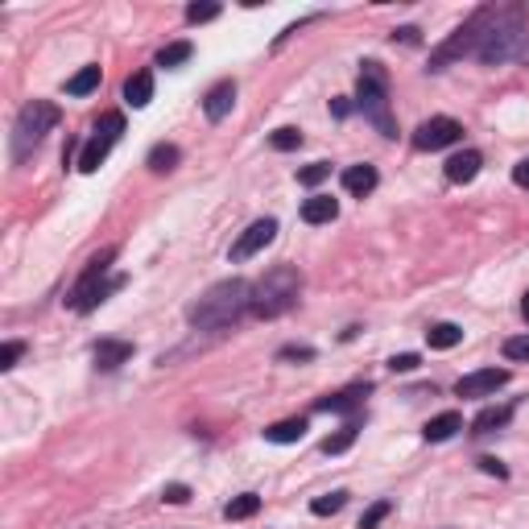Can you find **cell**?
Wrapping results in <instances>:
<instances>
[{
  "label": "cell",
  "mask_w": 529,
  "mask_h": 529,
  "mask_svg": "<svg viewBox=\"0 0 529 529\" xmlns=\"http://www.w3.org/2000/svg\"><path fill=\"white\" fill-rule=\"evenodd\" d=\"M475 58L488 66L529 58V25L517 9H480V42Z\"/></svg>",
  "instance_id": "1"
},
{
  "label": "cell",
  "mask_w": 529,
  "mask_h": 529,
  "mask_svg": "<svg viewBox=\"0 0 529 529\" xmlns=\"http://www.w3.org/2000/svg\"><path fill=\"white\" fill-rule=\"evenodd\" d=\"M244 310H252V286L240 278H228V281H216L198 302H190L187 319L198 331H224Z\"/></svg>",
  "instance_id": "2"
},
{
  "label": "cell",
  "mask_w": 529,
  "mask_h": 529,
  "mask_svg": "<svg viewBox=\"0 0 529 529\" xmlns=\"http://www.w3.org/2000/svg\"><path fill=\"white\" fill-rule=\"evenodd\" d=\"M302 294V273L294 265H273L265 278L252 281V314L257 319H278Z\"/></svg>",
  "instance_id": "3"
},
{
  "label": "cell",
  "mask_w": 529,
  "mask_h": 529,
  "mask_svg": "<svg viewBox=\"0 0 529 529\" xmlns=\"http://www.w3.org/2000/svg\"><path fill=\"white\" fill-rule=\"evenodd\" d=\"M356 108L377 125L381 137H397V120H393V108H389V79L381 71V63H360Z\"/></svg>",
  "instance_id": "4"
},
{
  "label": "cell",
  "mask_w": 529,
  "mask_h": 529,
  "mask_svg": "<svg viewBox=\"0 0 529 529\" xmlns=\"http://www.w3.org/2000/svg\"><path fill=\"white\" fill-rule=\"evenodd\" d=\"M58 104L50 99H29L25 108L17 112V125H13V162H25L29 153L42 145V137L58 125Z\"/></svg>",
  "instance_id": "5"
},
{
  "label": "cell",
  "mask_w": 529,
  "mask_h": 529,
  "mask_svg": "<svg viewBox=\"0 0 529 529\" xmlns=\"http://www.w3.org/2000/svg\"><path fill=\"white\" fill-rule=\"evenodd\" d=\"M112 260H117V249H104L99 257H91V265H87V273H83V281L71 290V298H66V302H71V310H79V314L96 310V306L104 302L112 290L125 286V278H108Z\"/></svg>",
  "instance_id": "6"
},
{
  "label": "cell",
  "mask_w": 529,
  "mask_h": 529,
  "mask_svg": "<svg viewBox=\"0 0 529 529\" xmlns=\"http://www.w3.org/2000/svg\"><path fill=\"white\" fill-rule=\"evenodd\" d=\"M120 133H125V117H120V112H108V117H104V120L96 125V137H91V141L83 145L79 170H83V174H96L99 166L108 162V153H112V145L120 141Z\"/></svg>",
  "instance_id": "7"
},
{
  "label": "cell",
  "mask_w": 529,
  "mask_h": 529,
  "mask_svg": "<svg viewBox=\"0 0 529 529\" xmlns=\"http://www.w3.org/2000/svg\"><path fill=\"white\" fill-rule=\"evenodd\" d=\"M463 141V125L451 117H431V120H422L418 133H413V149H447V145H459Z\"/></svg>",
  "instance_id": "8"
},
{
  "label": "cell",
  "mask_w": 529,
  "mask_h": 529,
  "mask_svg": "<svg viewBox=\"0 0 529 529\" xmlns=\"http://www.w3.org/2000/svg\"><path fill=\"white\" fill-rule=\"evenodd\" d=\"M273 236H278V219H257V224H249L240 232V240L232 244V260H249L257 252H265L273 244Z\"/></svg>",
  "instance_id": "9"
},
{
  "label": "cell",
  "mask_w": 529,
  "mask_h": 529,
  "mask_svg": "<svg viewBox=\"0 0 529 529\" xmlns=\"http://www.w3.org/2000/svg\"><path fill=\"white\" fill-rule=\"evenodd\" d=\"M509 385V368H480V372H467L455 385L459 397H493L496 389Z\"/></svg>",
  "instance_id": "10"
},
{
  "label": "cell",
  "mask_w": 529,
  "mask_h": 529,
  "mask_svg": "<svg viewBox=\"0 0 529 529\" xmlns=\"http://www.w3.org/2000/svg\"><path fill=\"white\" fill-rule=\"evenodd\" d=\"M91 360H96L99 372H112V368H120V364L133 360V343L128 340H99L96 348H91Z\"/></svg>",
  "instance_id": "11"
},
{
  "label": "cell",
  "mask_w": 529,
  "mask_h": 529,
  "mask_svg": "<svg viewBox=\"0 0 529 529\" xmlns=\"http://www.w3.org/2000/svg\"><path fill=\"white\" fill-rule=\"evenodd\" d=\"M232 104H236V83H232V79L216 83V87H211V91L203 96V112H207V120H224L228 112H232Z\"/></svg>",
  "instance_id": "12"
},
{
  "label": "cell",
  "mask_w": 529,
  "mask_h": 529,
  "mask_svg": "<svg viewBox=\"0 0 529 529\" xmlns=\"http://www.w3.org/2000/svg\"><path fill=\"white\" fill-rule=\"evenodd\" d=\"M368 389H372V385H348V389H340V393L323 397V402L314 405V410H323V413H348V410H360V405H364V397H368Z\"/></svg>",
  "instance_id": "13"
},
{
  "label": "cell",
  "mask_w": 529,
  "mask_h": 529,
  "mask_svg": "<svg viewBox=\"0 0 529 529\" xmlns=\"http://www.w3.org/2000/svg\"><path fill=\"white\" fill-rule=\"evenodd\" d=\"M459 431H463V413L447 410V413H439V418H431V422H426V431H422V439H426V443H447V439H455Z\"/></svg>",
  "instance_id": "14"
},
{
  "label": "cell",
  "mask_w": 529,
  "mask_h": 529,
  "mask_svg": "<svg viewBox=\"0 0 529 529\" xmlns=\"http://www.w3.org/2000/svg\"><path fill=\"white\" fill-rule=\"evenodd\" d=\"M343 190L356 198L372 195V190H377V166H348V170H343Z\"/></svg>",
  "instance_id": "15"
},
{
  "label": "cell",
  "mask_w": 529,
  "mask_h": 529,
  "mask_svg": "<svg viewBox=\"0 0 529 529\" xmlns=\"http://www.w3.org/2000/svg\"><path fill=\"white\" fill-rule=\"evenodd\" d=\"M335 216H340V198H331V195H310L302 203V219H306V224H331Z\"/></svg>",
  "instance_id": "16"
},
{
  "label": "cell",
  "mask_w": 529,
  "mask_h": 529,
  "mask_svg": "<svg viewBox=\"0 0 529 529\" xmlns=\"http://www.w3.org/2000/svg\"><path fill=\"white\" fill-rule=\"evenodd\" d=\"M480 166H484V158H480L475 149H463V153H455V158L447 162V178L451 182H472L475 174H480Z\"/></svg>",
  "instance_id": "17"
},
{
  "label": "cell",
  "mask_w": 529,
  "mask_h": 529,
  "mask_svg": "<svg viewBox=\"0 0 529 529\" xmlns=\"http://www.w3.org/2000/svg\"><path fill=\"white\" fill-rule=\"evenodd\" d=\"M149 99H153V75L137 71L133 79L125 83V104L128 108H149Z\"/></svg>",
  "instance_id": "18"
},
{
  "label": "cell",
  "mask_w": 529,
  "mask_h": 529,
  "mask_svg": "<svg viewBox=\"0 0 529 529\" xmlns=\"http://www.w3.org/2000/svg\"><path fill=\"white\" fill-rule=\"evenodd\" d=\"M302 434H306V418H281V422H273L270 431H265V443L286 447V443H302Z\"/></svg>",
  "instance_id": "19"
},
{
  "label": "cell",
  "mask_w": 529,
  "mask_h": 529,
  "mask_svg": "<svg viewBox=\"0 0 529 529\" xmlns=\"http://www.w3.org/2000/svg\"><path fill=\"white\" fill-rule=\"evenodd\" d=\"M426 343H431L434 351H451L455 343H463V327L459 323H434L431 331H426Z\"/></svg>",
  "instance_id": "20"
},
{
  "label": "cell",
  "mask_w": 529,
  "mask_h": 529,
  "mask_svg": "<svg viewBox=\"0 0 529 529\" xmlns=\"http://www.w3.org/2000/svg\"><path fill=\"white\" fill-rule=\"evenodd\" d=\"M509 418H513V405H493V410H484L480 418L472 422V431L475 434H493V431H501V426H509Z\"/></svg>",
  "instance_id": "21"
},
{
  "label": "cell",
  "mask_w": 529,
  "mask_h": 529,
  "mask_svg": "<svg viewBox=\"0 0 529 529\" xmlns=\"http://www.w3.org/2000/svg\"><path fill=\"white\" fill-rule=\"evenodd\" d=\"M257 513H260V496L257 493H240V496H232V501L224 504L228 521H249V517H257Z\"/></svg>",
  "instance_id": "22"
},
{
  "label": "cell",
  "mask_w": 529,
  "mask_h": 529,
  "mask_svg": "<svg viewBox=\"0 0 529 529\" xmlns=\"http://www.w3.org/2000/svg\"><path fill=\"white\" fill-rule=\"evenodd\" d=\"M99 87V66H83L79 75H71V79H66V96H91V91Z\"/></svg>",
  "instance_id": "23"
},
{
  "label": "cell",
  "mask_w": 529,
  "mask_h": 529,
  "mask_svg": "<svg viewBox=\"0 0 529 529\" xmlns=\"http://www.w3.org/2000/svg\"><path fill=\"white\" fill-rule=\"evenodd\" d=\"M178 145H153L149 149V170H158V174H166V170H174L178 166Z\"/></svg>",
  "instance_id": "24"
},
{
  "label": "cell",
  "mask_w": 529,
  "mask_h": 529,
  "mask_svg": "<svg viewBox=\"0 0 529 529\" xmlns=\"http://www.w3.org/2000/svg\"><path fill=\"white\" fill-rule=\"evenodd\" d=\"M343 504H348V493H343V488H335V493H327V496H314L310 513H314V517H331V513H340Z\"/></svg>",
  "instance_id": "25"
},
{
  "label": "cell",
  "mask_w": 529,
  "mask_h": 529,
  "mask_svg": "<svg viewBox=\"0 0 529 529\" xmlns=\"http://www.w3.org/2000/svg\"><path fill=\"white\" fill-rule=\"evenodd\" d=\"M190 55H195V46H190V42H170V46H166V50H162V55H158V66L174 71V66H182Z\"/></svg>",
  "instance_id": "26"
},
{
  "label": "cell",
  "mask_w": 529,
  "mask_h": 529,
  "mask_svg": "<svg viewBox=\"0 0 529 529\" xmlns=\"http://www.w3.org/2000/svg\"><path fill=\"white\" fill-rule=\"evenodd\" d=\"M351 443H356V422H348L340 434H327V439H323V455H343Z\"/></svg>",
  "instance_id": "27"
},
{
  "label": "cell",
  "mask_w": 529,
  "mask_h": 529,
  "mask_svg": "<svg viewBox=\"0 0 529 529\" xmlns=\"http://www.w3.org/2000/svg\"><path fill=\"white\" fill-rule=\"evenodd\" d=\"M393 513V501H377V504H368L364 509V517H360V529H377L381 521Z\"/></svg>",
  "instance_id": "28"
},
{
  "label": "cell",
  "mask_w": 529,
  "mask_h": 529,
  "mask_svg": "<svg viewBox=\"0 0 529 529\" xmlns=\"http://www.w3.org/2000/svg\"><path fill=\"white\" fill-rule=\"evenodd\" d=\"M270 145L278 153H290V149H298V145H302V133H298V128H278V133L270 137Z\"/></svg>",
  "instance_id": "29"
},
{
  "label": "cell",
  "mask_w": 529,
  "mask_h": 529,
  "mask_svg": "<svg viewBox=\"0 0 529 529\" xmlns=\"http://www.w3.org/2000/svg\"><path fill=\"white\" fill-rule=\"evenodd\" d=\"M327 174H331V166H327V162H314V166H306V170H298V182H302V187H319Z\"/></svg>",
  "instance_id": "30"
},
{
  "label": "cell",
  "mask_w": 529,
  "mask_h": 529,
  "mask_svg": "<svg viewBox=\"0 0 529 529\" xmlns=\"http://www.w3.org/2000/svg\"><path fill=\"white\" fill-rule=\"evenodd\" d=\"M219 5H187V21L190 25H203V21H216Z\"/></svg>",
  "instance_id": "31"
},
{
  "label": "cell",
  "mask_w": 529,
  "mask_h": 529,
  "mask_svg": "<svg viewBox=\"0 0 529 529\" xmlns=\"http://www.w3.org/2000/svg\"><path fill=\"white\" fill-rule=\"evenodd\" d=\"M504 356H509V360H529V335H513V340H504Z\"/></svg>",
  "instance_id": "32"
},
{
  "label": "cell",
  "mask_w": 529,
  "mask_h": 529,
  "mask_svg": "<svg viewBox=\"0 0 529 529\" xmlns=\"http://www.w3.org/2000/svg\"><path fill=\"white\" fill-rule=\"evenodd\" d=\"M162 501L166 504H187L190 501V488L187 484H166L162 488Z\"/></svg>",
  "instance_id": "33"
},
{
  "label": "cell",
  "mask_w": 529,
  "mask_h": 529,
  "mask_svg": "<svg viewBox=\"0 0 529 529\" xmlns=\"http://www.w3.org/2000/svg\"><path fill=\"white\" fill-rule=\"evenodd\" d=\"M21 351H25V343H17V340L5 343V348H0V368H13L21 360Z\"/></svg>",
  "instance_id": "34"
},
{
  "label": "cell",
  "mask_w": 529,
  "mask_h": 529,
  "mask_svg": "<svg viewBox=\"0 0 529 529\" xmlns=\"http://www.w3.org/2000/svg\"><path fill=\"white\" fill-rule=\"evenodd\" d=\"M422 360L413 356V351H402V356H393L389 360V368H393V372H413V368H418Z\"/></svg>",
  "instance_id": "35"
},
{
  "label": "cell",
  "mask_w": 529,
  "mask_h": 529,
  "mask_svg": "<svg viewBox=\"0 0 529 529\" xmlns=\"http://www.w3.org/2000/svg\"><path fill=\"white\" fill-rule=\"evenodd\" d=\"M480 472H488V475H496V480H504V475H509V467H504L501 459L484 455V459H480Z\"/></svg>",
  "instance_id": "36"
},
{
  "label": "cell",
  "mask_w": 529,
  "mask_h": 529,
  "mask_svg": "<svg viewBox=\"0 0 529 529\" xmlns=\"http://www.w3.org/2000/svg\"><path fill=\"white\" fill-rule=\"evenodd\" d=\"M278 360H314V348H281Z\"/></svg>",
  "instance_id": "37"
},
{
  "label": "cell",
  "mask_w": 529,
  "mask_h": 529,
  "mask_svg": "<svg viewBox=\"0 0 529 529\" xmlns=\"http://www.w3.org/2000/svg\"><path fill=\"white\" fill-rule=\"evenodd\" d=\"M513 182H517V187H525V190H529V158H521V162L513 166Z\"/></svg>",
  "instance_id": "38"
},
{
  "label": "cell",
  "mask_w": 529,
  "mask_h": 529,
  "mask_svg": "<svg viewBox=\"0 0 529 529\" xmlns=\"http://www.w3.org/2000/svg\"><path fill=\"white\" fill-rule=\"evenodd\" d=\"M393 42H418V29H413V25L397 29V34H393Z\"/></svg>",
  "instance_id": "39"
},
{
  "label": "cell",
  "mask_w": 529,
  "mask_h": 529,
  "mask_svg": "<svg viewBox=\"0 0 529 529\" xmlns=\"http://www.w3.org/2000/svg\"><path fill=\"white\" fill-rule=\"evenodd\" d=\"M521 314L529 319V290H525V298H521Z\"/></svg>",
  "instance_id": "40"
}]
</instances>
